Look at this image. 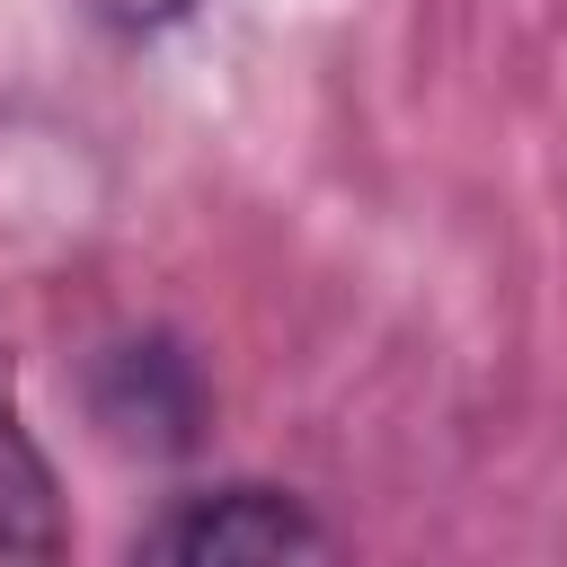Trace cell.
<instances>
[{"mask_svg":"<svg viewBox=\"0 0 567 567\" xmlns=\"http://www.w3.org/2000/svg\"><path fill=\"white\" fill-rule=\"evenodd\" d=\"M337 532L284 496V487H195V496H168V514H151L133 532V558H328Z\"/></svg>","mask_w":567,"mask_h":567,"instance_id":"cell-1","label":"cell"},{"mask_svg":"<svg viewBox=\"0 0 567 567\" xmlns=\"http://www.w3.org/2000/svg\"><path fill=\"white\" fill-rule=\"evenodd\" d=\"M97 425L133 452H186L204 425V381L168 337H124L97 354Z\"/></svg>","mask_w":567,"mask_h":567,"instance_id":"cell-2","label":"cell"},{"mask_svg":"<svg viewBox=\"0 0 567 567\" xmlns=\"http://www.w3.org/2000/svg\"><path fill=\"white\" fill-rule=\"evenodd\" d=\"M0 549H18V558H44V549H62L53 461H44V443L27 434V416H18L9 363H0Z\"/></svg>","mask_w":567,"mask_h":567,"instance_id":"cell-3","label":"cell"},{"mask_svg":"<svg viewBox=\"0 0 567 567\" xmlns=\"http://www.w3.org/2000/svg\"><path fill=\"white\" fill-rule=\"evenodd\" d=\"M97 9H115L124 27H151V18H168V9H186V0H97Z\"/></svg>","mask_w":567,"mask_h":567,"instance_id":"cell-4","label":"cell"}]
</instances>
